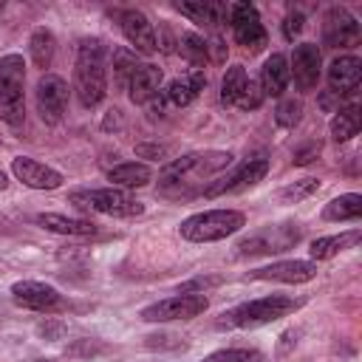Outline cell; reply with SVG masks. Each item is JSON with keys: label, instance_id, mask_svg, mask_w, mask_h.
<instances>
[{"label": "cell", "instance_id": "obj_32", "mask_svg": "<svg viewBox=\"0 0 362 362\" xmlns=\"http://www.w3.org/2000/svg\"><path fill=\"white\" fill-rule=\"evenodd\" d=\"M320 189V178H300V181H291L288 187H283L280 189V201L283 204H300V201H305V198H311L314 192Z\"/></svg>", "mask_w": 362, "mask_h": 362}, {"label": "cell", "instance_id": "obj_2", "mask_svg": "<svg viewBox=\"0 0 362 362\" xmlns=\"http://www.w3.org/2000/svg\"><path fill=\"white\" fill-rule=\"evenodd\" d=\"M74 90L82 107L93 110L107 96V51L99 37H85L76 48Z\"/></svg>", "mask_w": 362, "mask_h": 362}, {"label": "cell", "instance_id": "obj_10", "mask_svg": "<svg viewBox=\"0 0 362 362\" xmlns=\"http://www.w3.org/2000/svg\"><path fill=\"white\" fill-rule=\"evenodd\" d=\"M229 25L235 34V42L243 45L249 54L260 51L269 42V34L260 23V11L252 3H232L229 8Z\"/></svg>", "mask_w": 362, "mask_h": 362}, {"label": "cell", "instance_id": "obj_25", "mask_svg": "<svg viewBox=\"0 0 362 362\" xmlns=\"http://www.w3.org/2000/svg\"><path fill=\"white\" fill-rule=\"evenodd\" d=\"M107 181H110V187H119V189L147 187L153 181V170L144 161H124V164H116L113 170H107Z\"/></svg>", "mask_w": 362, "mask_h": 362}, {"label": "cell", "instance_id": "obj_41", "mask_svg": "<svg viewBox=\"0 0 362 362\" xmlns=\"http://www.w3.org/2000/svg\"><path fill=\"white\" fill-rule=\"evenodd\" d=\"M8 187V175L3 173V167H0V189H6Z\"/></svg>", "mask_w": 362, "mask_h": 362}, {"label": "cell", "instance_id": "obj_18", "mask_svg": "<svg viewBox=\"0 0 362 362\" xmlns=\"http://www.w3.org/2000/svg\"><path fill=\"white\" fill-rule=\"evenodd\" d=\"M11 175H14L20 184L31 187V189H57V187H62V181H65L59 170L42 164V161H37V158H28V156H14V158H11Z\"/></svg>", "mask_w": 362, "mask_h": 362}, {"label": "cell", "instance_id": "obj_19", "mask_svg": "<svg viewBox=\"0 0 362 362\" xmlns=\"http://www.w3.org/2000/svg\"><path fill=\"white\" fill-rule=\"evenodd\" d=\"M204 88H206V74L189 68L184 76L170 79L167 88H161V93H164V102H167V105H173V107H187V105H192V102L201 96Z\"/></svg>", "mask_w": 362, "mask_h": 362}, {"label": "cell", "instance_id": "obj_13", "mask_svg": "<svg viewBox=\"0 0 362 362\" xmlns=\"http://www.w3.org/2000/svg\"><path fill=\"white\" fill-rule=\"evenodd\" d=\"M362 37L359 20L345 8L334 6L322 14V45L328 48H354Z\"/></svg>", "mask_w": 362, "mask_h": 362}, {"label": "cell", "instance_id": "obj_15", "mask_svg": "<svg viewBox=\"0 0 362 362\" xmlns=\"http://www.w3.org/2000/svg\"><path fill=\"white\" fill-rule=\"evenodd\" d=\"M325 79H328V93H334L337 99L354 96L359 90V82H362V59L354 54L334 57L328 71H325Z\"/></svg>", "mask_w": 362, "mask_h": 362}, {"label": "cell", "instance_id": "obj_37", "mask_svg": "<svg viewBox=\"0 0 362 362\" xmlns=\"http://www.w3.org/2000/svg\"><path fill=\"white\" fill-rule=\"evenodd\" d=\"M303 25H305L303 11H288V14H286V20H283V37H286V40L300 37V34H303Z\"/></svg>", "mask_w": 362, "mask_h": 362}, {"label": "cell", "instance_id": "obj_31", "mask_svg": "<svg viewBox=\"0 0 362 362\" xmlns=\"http://www.w3.org/2000/svg\"><path fill=\"white\" fill-rule=\"evenodd\" d=\"M300 119H303V99H297V96H283V99L277 102V107H274V122H277L280 127L291 130L294 124H300Z\"/></svg>", "mask_w": 362, "mask_h": 362}, {"label": "cell", "instance_id": "obj_23", "mask_svg": "<svg viewBox=\"0 0 362 362\" xmlns=\"http://www.w3.org/2000/svg\"><path fill=\"white\" fill-rule=\"evenodd\" d=\"M362 240V229H348V232H339V235H325V238H317L311 240L308 246V255H311V263H320V260H331L337 257L339 252L356 246Z\"/></svg>", "mask_w": 362, "mask_h": 362}, {"label": "cell", "instance_id": "obj_12", "mask_svg": "<svg viewBox=\"0 0 362 362\" xmlns=\"http://www.w3.org/2000/svg\"><path fill=\"white\" fill-rule=\"evenodd\" d=\"M37 113L45 124H59L68 110V82L57 74H42L34 90Z\"/></svg>", "mask_w": 362, "mask_h": 362}, {"label": "cell", "instance_id": "obj_6", "mask_svg": "<svg viewBox=\"0 0 362 362\" xmlns=\"http://www.w3.org/2000/svg\"><path fill=\"white\" fill-rule=\"evenodd\" d=\"M0 122L14 130L25 122V62L20 54L0 57Z\"/></svg>", "mask_w": 362, "mask_h": 362}, {"label": "cell", "instance_id": "obj_40", "mask_svg": "<svg viewBox=\"0 0 362 362\" xmlns=\"http://www.w3.org/2000/svg\"><path fill=\"white\" fill-rule=\"evenodd\" d=\"M206 57H209V62H226V45H223V40L221 37H212V40H206Z\"/></svg>", "mask_w": 362, "mask_h": 362}, {"label": "cell", "instance_id": "obj_16", "mask_svg": "<svg viewBox=\"0 0 362 362\" xmlns=\"http://www.w3.org/2000/svg\"><path fill=\"white\" fill-rule=\"evenodd\" d=\"M288 74L300 90H314L322 74V54L317 42H300L288 59Z\"/></svg>", "mask_w": 362, "mask_h": 362}, {"label": "cell", "instance_id": "obj_21", "mask_svg": "<svg viewBox=\"0 0 362 362\" xmlns=\"http://www.w3.org/2000/svg\"><path fill=\"white\" fill-rule=\"evenodd\" d=\"M37 223L48 232L68 235V238H90V235L99 232V226L90 218H68V215H59V212H40Z\"/></svg>", "mask_w": 362, "mask_h": 362}, {"label": "cell", "instance_id": "obj_7", "mask_svg": "<svg viewBox=\"0 0 362 362\" xmlns=\"http://www.w3.org/2000/svg\"><path fill=\"white\" fill-rule=\"evenodd\" d=\"M300 240V226L297 223H274L263 226L243 240L235 243V257H263V255H280L288 252Z\"/></svg>", "mask_w": 362, "mask_h": 362}, {"label": "cell", "instance_id": "obj_14", "mask_svg": "<svg viewBox=\"0 0 362 362\" xmlns=\"http://www.w3.org/2000/svg\"><path fill=\"white\" fill-rule=\"evenodd\" d=\"M116 17H119V28H122L124 40L133 45L136 54L153 57L158 51L156 28H153V23L147 20L144 11H139V8H122V11H116Z\"/></svg>", "mask_w": 362, "mask_h": 362}, {"label": "cell", "instance_id": "obj_39", "mask_svg": "<svg viewBox=\"0 0 362 362\" xmlns=\"http://www.w3.org/2000/svg\"><path fill=\"white\" fill-rule=\"evenodd\" d=\"M317 156H320V141H305L303 147H297V150H294L291 161H294L297 167H305V164H311Z\"/></svg>", "mask_w": 362, "mask_h": 362}, {"label": "cell", "instance_id": "obj_26", "mask_svg": "<svg viewBox=\"0 0 362 362\" xmlns=\"http://www.w3.org/2000/svg\"><path fill=\"white\" fill-rule=\"evenodd\" d=\"M362 218V195L359 192H345V195H337L325 204L322 209V221H334V223H342V221H359Z\"/></svg>", "mask_w": 362, "mask_h": 362}, {"label": "cell", "instance_id": "obj_20", "mask_svg": "<svg viewBox=\"0 0 362 362\" xmlns=\"http://www.w3.org/2000/svg\"><path fill=\"white\" fill-rule=\"evenodd\" d=\"M161 82H164V74L158 65L153 62H141L139 71L133 74L130 85H127V96L133 105H147L153 102L158 93H161Z\"/></svg>", "mask_w": 362, "mask_h": 362}, {"label": "cell", "instance_id": "obj_5", "mask_svg": "<svg viewBox=\"0 0 362 362\" xmlns=\"http://www.w3.org/2000/svg\"><path fill=\"white\" fill-rule=\"evenodd\" d=\"M68 204L76 206L79 212H96V215H113V218H139L144 215V204L127 195L119 187H76L68 192Z\"/></svg>", "mask_w": 362, "mask_h": 362}, {"label": "cell", "instance_id": "obj_17", "mask_svg": "<svg viewBox=\"0 0 362 362\" xmlns=\"http://www.w3.org/2000/svg\"><path fill=\"white\" fill-rule=\"evenodd\" d=\"M249 280H272V283H288V286H297V283H308L317 277V263L311 260H274L269 266H260L255 272L246 274Z\"/></svg>", "mask_w": 362, "mask_h": 362}, {"label": "cell", "instance_id": "obj_33", "mask_svg": "<svg viewBox=\"0 0 362 362\" xmlns=\"http://www.w3.org/2000/svg\"><path fill=\"white\" fill-rule=\"evenodd\" d=\"M201 362H263V354L257 348H221Z\"/></svg>", "mask_w": 362, "mask_h": 362}, {"label": "cell", "instance_id": "obj_22", "mask_svg": "<svg viewBox=\"0 0 362 362\" xmlns=\"http://www.w3.org/2000/svg\"><path fill=\"white\" fill-rule=\"evenodd\" d=\"M291 82V74H288V59L283 54H269L263 68H260V90L263 96H283V90L288 88Z\"/></svg>", "mask_w": 362, "mask_h": 362}, {"label": "cell", "instance_id": "obj_3", "mask_svg": "<svg viewBox=\"0 0 362 362\" xmlns=\"http://www.w3.org/2000/svg\"><path fill=\"white\" fill-rule=\"evenodd\" d=\"M303 305L300 297H291V294H266V297H257V300H249V303H240L229 311H223L215 322V328H260V325H269L280 317H288L294 314L297 308Z\"/></svg>", "mask_w": 362, "mask_h": 362}, {"label": "cell", "instance_id": "obj_30", "mask_svg": "<svg viewBox=\"0 0 362 362\" xmlns=\"http://www.w3.org/2000/svg\"><path fill=\"white\" fill-rule=\"evenodd\" d=\"M246 82H249L246 68L243 65H229L226 74H223V79H221V105L235 107V102H238V96H240V90H243Z\"/></svg>", "mask_w": 362, "mask_h": 362}, {"label": "cell", "instance_id": "obj_8", "mask_svg": "<svg viewBox=\"0 0 362 362\" xmlns=\"http://www.w3.org/2000/svg\"><path fill=\"white\" fill-rule=\"evenodd\" d=\"M269 173V158L266 156H249L243 158L229 175H218L206 189L204 198H218V195H238L252 187H257Z\"/></svg>", "mask_w": 362, "mask_h": 362}, {"label": "cell", "instance_id": "obj_27", "mask_svg": "<svg viewBox=\"0 0 362 362\" xmlns=\"http://www.w3.org/2000/svg\"><path fill=\"white\" fill-rule=\"evenodd\" d=\"M28 51H31V59L34 65L45 74V68H51L54 62V51H57V40L48 28H34L31 40H28Z\"/></svg>", "mask_w": 362, "mask_h": 362}, {"label": "cell", "instance_id": "obj_35", "mask_svg": "<svg viewBox=\"0 0 362 362\" xmlns=\"http://www.w3.org/2000/svg\"><path fill=\"white\" fill-rule=\"evenodd\" d=\"M221 283H223V277H195L189 283H181L178 286V294H204L206 288H215Z\"/></svg>", "mask_w": 362, "mask_h": 362}, {"label": "cell", "instance_id": "obj_28", "mask_svg": "<svg viewBox=\"0 0 362 362\" xmlns=\"http://www.w3.org/2000/svg\"><path fill=\"white\" fill-rule=\"evenodd\" d=\"M139 54L136 51H130V48H116L113 51V85L119 88V90H127V85H130V79H133V74L139 71Z\"/></svg>", "mask_w": 362, "mask_h": 362}, {"label": "cell", "instance_id": "obj_1", "mask_svg": "<svg viewBox=\"0 0 362 362\" xmlns=\"http://www.w3.org/2000/svg\"><path fill=\"white\" fill-rule=\"evenodd\" d=\"M229 150H204V153H184L167 161L158 173V192L167 198H192L204 195V189L232 164Z\"/></svg>", "mask_w": 362, "mask_h": 362}, {"label": "cell", "instance_id": "obj_36", "mask_svg": "<svg viewBox=\"0 0 362 362\" xmlns=\"http://www.w3.org/2000/svg\"><path fill=\"white\" fill-rule=\"evenodd\" d=\"M102 351H105V345H102L99 339H76V345L65 348L68 356H96V354H102Z\"/></svg>", "mask_w": 362, "mask_h": 362}, {"label": "cell", "instance_id": "obj_4", "mask_svg": "<svg viewBox=\"0 0 362 362\" xmlns=\"http://www.w3.org/2000/svg\"><path fill=\"white\" fill-rule=\"evenodd\" d=\"M246 226V215L240 209H204L178 223V235L189 243H215L226 240Z\"/></svg>", "mask_w": 362, "mask_h": 362}, {"label": "cell", "instance_id": "obj_24", "mask_svg": "<svg viewBox=\"0 0 362 362\" xmlns=\"http://www.w3.org/2000/svg\"><path fill=\"white\" fill-rule=\"evenodd\" d=\"M359 127H362V110H359L356 102H348V105L337 107L331 122H328V133L337 144L351 141L354 136H359Z\"/></svg>", "mask_w": 362, "mask_h": 362}, {"label": "cell", "instance_id": "obj_11", "mask_svg": "<svg viewBox=\"0 0 362 362\" xmlns=\"http://www.w3.org/2000/svg\"><path fill=\"white\" fill-rule=\"evenodd\" d=\"M11 300L20 308H28L37 314H57L65 308V297L54 286L40 283V280H17L11 286Z\"/></svg>", "mask_w": 362, "mask_h": 362}, {"label": "cell", "instance_id": "obj_42", "mask_svg": "<svg viewBox=\"0 0 362 362\" xmlns=\"http://www.w3.org/2000/svg\"><path fill=\"white\" fill-rule=\"evenodd\" d=\"M34 362H54V359H34Z\"/></svg>", "mask_w": 362, "mask_h": 362}, {"label": "cell", "instance_id": "obj_34", "mask_svg": "<svg viewBox=\"0 0 362 362\" xmlns=\"http://www.w3.org/2000/svg\"><path fill=\"white\" fill-rule=\"evenodd\" d=\"M263 90H260V85H257V79H249L246 85H243V90H240V96H238V102H235V107L238 110H243V113H249V110H257L260 105H263Z\"/></svg>", "mask_w": 362, "mask_h": 362}, {"label": "cell", "instance_id": "obj_9", "mask_svg": "<svg viewBox=\"0 0 362 362\" xmlns=\"http://www.w3.org/2000/svg\"><path fill=\"white\" fill-rule=\"evenodd\" d=\"M209 308V300L204 294H173L164 297L158 303H150L141 308V320L144 322H184V320H195Z\"/></svg>", "mask_w": 362, "mask_h": 362}, {"label": "cell", "instance_id": "obj_38", "mask_svg": "<svg viewBox=\"0 0 362 362\" xmlns=\"http://www.w3.org/2000/svg\"><path fill=\"white\" fill-rule=\"evenodd\" d=\"M136 156L139 158H150V161H164L170 156V147L167 144H150V141H144V144H136Z\"/></svg>", "mask_w": 362, "mask_h": 362}, {"label": "cell", "instance_id": "obj_29", "mask_svg": "<svg viewBox=\"0 0 362 362\" xmlns=\"http://www.w3.org/2000/svg\"><path fill=\"white\" fill-rule=\"evenodd\" d=\"M178 54H181L195 71H201V65L209 62V57H206V40H204L201 34H195V31H187V34L178 37Z\"/></svg>", "mask_w": 362, "mask_h": 362}]
</instances>
